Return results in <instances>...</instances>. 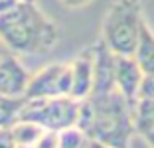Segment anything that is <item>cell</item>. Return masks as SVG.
Wrapping results in <instances>:
<instances>
[{"mask_svg": "<svg viewBox=\"0 0 154 148\" xmlns=\"http://www.w3.org/2000/svg\"><path fill=\"white\" fill-rule=\"evenodd\" d=\"M61 32L36 0H0V40L12 54L45 55L57 45Z\"/></svg>", "mask_w": 154, "mask_h": 148, "instance_id": "1", "label": "cell"}, {"mask_svg": "<svg viewBox=\"0 0 154 148\" xmlns=\"http://www.w3.org/2000/svg\"><path fill=\"white\" fill-rule=\"evenodd\" d=\"M132 107L117 87L91 93L81 101L77 126L107 148H131V138L136 134Z\"/></svg>", "mask_w": 154, "mask_h": 148, "instance_id": "2", "label": "cell"}, {"mask_svg": "<svg viewBox=\"0 0 154 148\" xmlns=\"http://www.w3.org/2000/svg\"><path fill=\"white\" fill-rule=\"evenodd\" d=\"M144 24L140 0H115L107 10L101 28V40L117 55H132Z\"/></svg>", "mask_w": 154, "mask_h": 148, "instance_id": "3", "label": "cell"}, {"mask_svg": "<svg viewBox=\"0 0 154 148\" xmlns=\"http://www.w3.org/2000/svg\"><path fill=\"white\" fill-rule=\"evenodd\" d=\"M79 111H81V101L73 99L71 95L24 99L18 121H32L45 130L59 132V130L77 125Z\"/></svg>", "mask_w": 154, "mask_h": 148, "instance_id": "4", "label": "cell"}, {"mask_svg": "<svg viewBox=\"0 0 154 148\" xmlns=\"http://www.w3.org/2000/svg\"><path fill=\"white\" fill-rule=\"evenodd\" d=\"M71 93V65L69 63H50L30 77L24 99L59 97Z\"/></svg>", "mask_w": 154, "mask_h": 148, "instance_id": "5", "label": "cell"}, {"mask_svg": "<svg viewBox=\"0 0 154 148\" xmlns=\"http://www.w3.org/2000/svg\"><path fill=\"white\" fill-rule=\"evenodd\" d=\"M71 65V97L87 99L93 91V77H95V49L93 45L85 48L75 59L69 61Z\"/></svg>", "mask_w": 154, "mask_h": 148, "instance_id": "6", "label": "cell"}, {"mask_svg": "<svg viewBox=\"0 0 154 148\" xmlns=\"http://www.w3.org/2000/svg\"><path fill=\"white\" fill-rule=\"evenodd\" d=\"M32 73L22 65L16 54H8L0 61V95L24 97Z\"/></svg>", "mask_w": 154, "mask_h": 148, "instance_id": "7", "label": "cell"}, {"mask_svg": "<svg viewBox=\"0 0 154 148\" xmlns=\"http://www.w3.org/2000/svg\"><path fill=\"white\" fill-rule=\"evenodd\" d=\"M142 69L134 55H117V67H115V85L127 97L128 103L134 105L138 101L142 83Z\"/></svg>", "mask_w": 154, "mask_h": 148, "instance_id": "8", "label": "cell"}, {"mask_svg": "<svg viewBox=\"0 0 154 148\" xmlns=\"http://www.w3.org/2000/svg\"><path fill=\"white\" fill-rule=\"evenodd\" d=\"M95 77H93V91L91 93H103L115 89V67H117V54L103 40L95 45Z\"/></svg>", "mask_w": 154, "mask_h": 148, "instance_id": "9", "label": "cell"}, {"mask_svg": "<svg viewBox=\"0 0 154 148\" xmlns=\"http://www.w3.org/2000/svg\"><path fill=\"white\" fill-rule=\"evenodd\" d=\"M132 55L138 61L142 73H154V32L150 30V26L146 22L140 26L138 44H136Z\"/></svg>", "mask_w": 154, "mask_h": 148, "instance_id": "10", "label": "cell"}, {"mask_svg": "<svg viewBox=\"0 0 154 148\" xmlns=\"http://www.w3.org/2000/svg\"><path fill=\"white\" fill-rule=\"evenodd\" d=\"M136 134H146L154 130V99H138L132 107Z\"/></svg>", "mask_w": 154, "mask_h": 148, "instance_id": "11", "label": "cell"}, {"mask_svg": "<svg viewBox=\"0 0 154 148\" xmlns=\"http://www.w3.org/2000/svg\"><path fill=\"white\" fill-rule=\"evenodd\" d=\"M10 128H12L14 140H16L18 146H34V142L40 138L42 132L45 130L32 121H16Z\"/></svg>", "mask_w": 154, "mask_h": 148, "instance_id": "12", "label": "cell"}, {"mask_svg": "<svg viewBox=\"0 0 154 148\" xmlns=\"http://www.w3.org/2000/svg\"><path fill=\"white\" fill-rule=\"evenodd\" d=\"M22 105H24V97L0 95V126H12L18 121Z\"/></svg>", "mask_w": 154, "mask_h": 148, "instance_id": "13", "label": "cell"}, {"mask_svg": "<svg viewBox=\"0 0 154 148\" xmlns=\"http://www.w3.org/2000/svg\"><path fill=\"white\" fill-rule=\"evenodd\" d=\"M91 138L79 126H69L57 132V148H87Z\"/></svg>", "mask_w": 154, "mask_h": 148, "instance_id": "14", "label": "cell"}, {"mask_svg": "<svg viewBox=\"0 0 154 148\" xmlns=\"http://www.w3.org/2000/svg\"><path fill=\"white\" fill-rule=\"evenodd\" d=\"M32 148H57V130H44Z\"/></svg>", "mask_w": 154, "mask_h": 148, "instance_id": "15", "label": "cell"}, {"mask_svg": "<svg viewBox=\"0 0 154 148\" xmlns=\"http://www.w3.org/2000/svg\"><path fill=\"white\" fill-rule=\"evenodd\" d=\"M138 99H154V73H144Z\"/></svg>", "mask_w": 154, "mask_h": 148, "instance_id": "16", "label": "cell"}, {"mask_svg": "<svg viewBox=\"0 0 154 148\" xmlns=\"http://www.w3.org/2000/svg\"><path fill=\"white\" fill-rule=\"evenodd\" d=\"M0 148H18L10 126H0Z\"/></svg>", "mask_w": 154, "mask_h": 148, "instance_id": "17", "label": "cell"}, {"mask_svg": "<svg viewBox=\"0 0 154 148\" xmlns=\"http://www.w3.org/2000/svg\"><path fill=\"white\" fill-rule=\"evenodd\" d=\"M91 0H61V4L67 6V8L75 10V8H83V6H87Z\"/></svg>", "mask_w": 154, "mask_h": 148, "instance_id": "18", "label": "cell"}, {"mask_svg": "<svg viewBox=\"0 0 154 148\" xmlns=\"http://www.w3.org/2000/svg\"><path fill=\"white\" fill-rule=\"evenodd\" d=\"M142 138H144V142L148 144L150 148H154V130H150V132H146V134H142Z\"/></svg>", "mask_w": 154, "mask_h": 148, "instance_id": "19", "label": "cell"}, {"mask_svg": "<svg viewBox=\"0 0 154 148\" xmlns=\"http://www.w3.org/2000/svg\"><path fill=\"white\" fill-rule=\"evenodd\" d=\"M8 54H12V51H10V49H8V45H6L4 42L0 40V61H2V59H4V57H6V55H8Z\"/></svg>", "mask_w": 154, "mask_h": 148, "instance_id": "20", "label": "cell"}, {"mask_svg": "<svg viewBox=\"0 0 154 148\" xmlns=\"http://www.w3.org/2000/svg\"><path fill=\"white\" fill-rule=\"evenodd\" d=\"M87 148H107V146H105V144H101V142H97V140H91Z\"/></svg>", "mask_w": 154, "mask_h": 148, "instance_id": "21", "label": "cell"}, {"mask_svg": "<svg viewBox=\"0 0 154 148\" xmlns=\"http://www.w3.org/2000/svg\"><path fill=\"white\" fill-rule=\"evenodd\" d=\"M18 148H32V146H18Z\"/></svg>", "mask_w": 154, "mask_h": 148, "instance_id": "22", "label": "cell"}]
</instances>
